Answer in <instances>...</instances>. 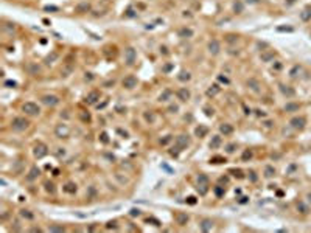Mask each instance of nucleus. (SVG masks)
<instances>
[{
	"label": "nucleus",
	"mask_w": 311,
	"mask_h": 233,
	"mask_svg": "<svg viewBox=\"0 0 311 233\" xmlns=\"http://www.w3.org/2000/svg\"><path fill=\"white\" fill-rule=\"evenodd\" d=\"M30 128V121L23 116H16V118L11 121V129L16 131V132H23Z\"/></svg>",
	"instance_id": "nucleus-1"
},
{
	"label": "nucleus",
	"mask_w": 311,
	"mask_h": 233,
	"mask_svg": "<svg viewBox=\"0 0 311 233\" xmlns=\"http://www.w3.org/2000/svg\"><path fill=\"white\" fill-rule=\"evenodd\" d=\"M22 110H23L27 115H30V116H37L39 113H41V107H39L36 103H33V101L25 103V104L22 106Z\"/></svg>",
	"instance_id": "nucleus-2"
},
{
	"label": "nucleus",
	"mask_w": 311,
	"mask_h": 233,
	"mask_svg": "<svg viewBox=\"0 0 311 233\" xmlns=\"http://www.w3.org/2000/svg\"><path fill=\"white\" fill-rule=\"evenodd\" d=\"M33 154H34L36 159H42L48 154V146L45 143H42V141H37L34 145V148H33Z\"/></svg>",
	"instance_id": "nucleus-3"
},
{
	"label": "nucleus",
	"mask_w": 311,
	"mask_h": 233,
	"mask_svg": "<svg viewBox=\"0 0 311 233\" xmlns=\"http://www.w3.org/2000/svg\"><path fill=\"white\" fill-rule=\"evenodd\" d=\"M55 135H56L58 138H68V137H70V128H68L67 125H64V123L56 125V128H55Z\"/></svg>",
	"instance_id": "nucleus-4"
},
{
	"label": "nucleus",
	"mask_w": 311,
	"mask_h": 233,
	"mask_svg": "<svg viewBox=\"0 0 311 233\" xmlns=\"http://www.w3.org/2000/svg\"><path fill=\"white\" fill-rule=\"evenodd\" d=\"M135 61H137V51H135L132 47H128V48L125 50V62H126L128 65H134Z\"/></svg>",
	"instance_id": "nucleus-5"
},
{
	"label": "nucleus",
	"mask_w": 311,
	"mask_h": 233,
	"mask_svg": "<svg viewBox=\"0 0 311 233\" xmlns=\"http://www.w3.org/2000/svg\"><path fill=\"white\" fill-rule=\"evenodd\" d=\"M123 87L126 89V90H132V89H135L137 87V84H139V80L134 76V75H129V76H126L125 80H123Z\"/></svg>",
	"instance_id": "nucleus-6"
},
{
	"label": "nucleus",
	"mask_w": 311,
	"mask_h": 233,
	"mask_svg": "<svg viewBox=\"0 0 311 233\" xmlns=\"http://www.w3.org/2000/svg\"><path fill=\"white\" fill-rule=\"evenodd\" d=\"M59 101H61V100H59V96H56V95H44V96L41 98V103L45 104V106H50V107L58 106Z\"/></svg>",
	"instance_id": "nucleus-7"
},
{
	"label": "nucleus",
	"mask_w": 311,
	"mask_h": 233,
	"mask_svg": "<svg viewBox=\"0 0 311 233\" xmlns=\"http://www.w3.org/2000/svg\"><path fill=\"white\" fill-rule=\"evenodd\" d=\"M176 146L180 148V151H184L185 148L190 146V137H188L187 134H180V135H177V137H176Z\"/></svg>",
	"instance_id": "nucleus-8"
},
{
	"label": "nucleus",
	"mask_w": 311,
	"mask_h": 233,
	"mask_svg": "<svg viewBox=\"0 0 311 233\" xmlns=\"http://www.w3.org/2000/svg\"><path fill=\"white\" fill-rule=\"evenodd\" d=\"M176 96H177V100H180L182 103H187V101L191 98V92H190L187 87H180V89L176 90Z\"/></svg>",
	"instance_id": "nucleus-9"
},
{
	"label": "nucleus",
	"mask_w": 311,
	"mask_h": 233,
	"mask_svg": "<svg viewBox=\"0 0 311 233\" xmlns=\"http://www.w3.org/2000/svg\"><path fill=\"white\" fill-rule=\"evenodd\" d=\"M209 53L210 55H218L219 53V50H221V44H219V41H218V39H212V41L209 42Z\"/></svg>",
	"instance_id": "nucleus-10"
},
{
	"label": "nucleus",
	"mask_w": 311,
	"mask_h": 233,
	"mask_svg": "<svg viewBox=\"0 0 311 233\" xmlns=\"http://www.w3.org/2000/svg\"><path fill=\"white\" fill-rule=\"evenodd\" d=\"M100 96H101V93H100L98 90H92V92L86 96L84 103H86V104H97L98 100H100Z\"/></svg>",
	"instance_id": "nucleus-11"
},
{
	"label": "nucleus",
	"mask_w": 311,
	"mask_h": 233,
	"mask_svg": "<svg viewBox=\"0 0 311 233\" xmlns=\"http://www.w3.org/2000/svg\"><path fill=\"white\" fill-rule=\"evenodd\" d=\"M174 221H176V224H179V225H187V222H188V215L184 213V211H177V213H174Z\"/></svg>",
	"instance_id": "nucleus-12"
},
{
	"label": "nucleus",
	"mask_w": 311,
	"mask_h": 233,
	"mask_svg": "<svg viewBox=\"0 0 311 233\" xmlns=\"http://www.w3.org/2000/svg\"><path fill=\"white\" fill-rule=\"evenodd\" d=\"M289 123H291V126L294 129H302L305 126V118H303V116H296V118H292Z\"/></svg>",
	"instance_id": "nucleus-13"
},
{
	"label": "nucleus",
	"mask_w": 311,
	"mask_h": 233,
	"mask_svg": "<svg viewBox=\"0 0 311 233\" xmlns=\"http://www.w3.org/2000/svg\"><path fill=\"white\" fill-rule=\"evenodd\" d=\"M177 34H179V37H182V39H190V37H193V30L184 27V28H180V30L177 31Z\"/></svg>",
	"instance_id": "nucleus-14"
},
{
	"label": "nucleus",
	"mask_w": 311,
	"mask_h": 233,
	"mask_svg": "<svg viewBox=\"0 0 311 233\" xmlns=\"http://www.w3.org/2000/svg\"><path fill=\"white\" fill-rule=\"evenodd\" d=\"M219 132L224 134V135H232V134H233V126H232L230 123H222V125L219 126Z\"/></svg>",
	"instance_id": "nucleus-15"
},
{
	"label": "nucleus",
	"mask_w": 311,
	"mask_h": 233,
	"mask_svg": "<svg viewBox=\"0 0 311 233\" xmlns=\"http://www.w3.org/2000/svg\"><path fill=\"white\" fill-rule=\"evenodd\" d=\"M221 143H222L221 135H213L212 140H210V143H209V146H210V149H218L221 146Z\"/></svg>",
	"instance_id": "nucleus-16"
},
{
	"label": "nucleus",
	"mask_w": 311,
	"mask_h": 233,
	"mask_svg": "<svg viewBox=\"0 0 311 233\" xmlns=\"http://www.w3.org/2000/svg\"><path fill=\"white\" fill-rule=\"evenodd\" d=\"M194 134H196V137L202 138V137H205V135L209 134V128H207V126H204V125H199L196 129H194Z\"/></svg>",
	"instance_id": "nucleus-17"
},
{
	"label": "nucleus",
	"mask_w": 311,
	"mask_h": 233,
	"mask_svg": "<svg viewBox=\"0 0 311 233\" xmlns=\"http://www.w3.org/2000/svg\"><path fill=\"white\" fill-rule=\"evenodd\" d=\"M75 11L76 13H80V14H84V13H89L90 11V3H87V2H83V3H80L76 8H75Z\"/></svg>",
	"instance_id": "nucleus-18"
},
{
	"label": "nucleus",
	"mask_w": 311,
	"mask_h": 233,
	"mask_svg": "<svg viewBox=\"0 0 311 233\" xmlns=\"http://www.w3.org/2000/svg\"><path fill=\"white\" fill-rule=\"evenodd\" d=\"M39 174H41V170H39L37 166H33L31 170H30V173H28V176H27V180H34V179H37L39 177Z\"/></svg>",
	"instance_id": "nucleus-19"
},
{
	"label": "nucleus",
	"mask_w": 311,
	"mask_h": 233,
	"mask_svg": "<svg viewBox=\"0 0 311 233\" xmlns=\"http://www.w3.org/2000/svg\"><path fill=\"white\" fill-rule=\"evenodd\" d=\"M219 92H221V87H219L218 84H212V86L207 89V96H210V98H212V96L218 95Z\"/></svg>",
	"instance_id": "nucleus-20"
},
{
	"label": "nucleus",
	"mask_w": 311,
	"mask_h": 233,
	"mask_svg": "<svg viewBox=\"0 0 311 233\" xmlns=\"http://www.w3.org/2000/svg\"><path fill=\"white\" fill-rule=\"evenodd\" d=\"M199 227H201L202 231H210L212 227H213V221L212 219H202V222H201Z\"/></svg>",
	"instance_id": "nucleus-21"
},
{
	"label": "nucleus",
	"mask_w": 311,
	"mask_h": 233,
	"mask_svg": "<svg viewBox=\"0 0 311 233\" xmlns=\"http://www.w3.org/2000/svg\"><path fill=\"white\" fill-rule=\"evenodd\" d=\"M247 87L252 90V92H260V84H258V81L257 80H254V78H251V80L247 81Z\"/></svg>",
	"instance_id": "nucleus-22"
},
{
	"label": "nucleus",
	"mask_w": 311,
	"mask_h": 233,
	"mask_svg": "<svg viewBox=\"0 0 311 233\" xmlns=\"http://www.w3.org/2000/svg\"><path fill=\"white\" fill-rule=\"evenodd\" d=\"M177 80H179L180 83L190 81V80H191V73H190V72H187V70H182V72L179 73V76H177Z\"/></svg>",
	"instance_id": "nucleus-23"
},
{
	"label": "nucleus",
	"mask_w": 311,
	"mask_h": 233,
	"mask_svg": "<svg viewBox=\"0 0 311 233\" xmlns=\"http://www.w3.org/2000/svg\"><path fill=\"white\" fill-rule=\"evenodd\" d=\"M64 191L68 193V194H75V193H76V185H75L73 182H68V183L64 185Z\"/></svg>",
	"instance_id": "nucleus-24"
},
{
	"label": "nucleus",
	"mask_w": 311,
	"mask_h": 233,
	"mask_svg": "<svg viewBox=\"0 0 311 233\" xmlns=\"http://www.w3.org/2000/svg\"><path fill=\"white\" fill-rule=\"evenodd\" d=\"M243 10H244V5H243V2H240V0H237V2L233 3V11H235L237 14H241V13H243Z\"/></svg>",
	"instance_id": "nucleus-25"
},
{
	"label": "nucleus",
	"mask_w": 311,
	"mask_h": 233,
	"mask_svg": "<svg viewBox=\"0 0 311 233\" xmlns=\"http://www.w3.org/2000/svg\"><path fill=\"white\" fill-rule=\"evenodd\" d=\"M280 90H282V93L286 95V96H294V93H296V92H294L292 89H289L288 86H280Z\"/></svg>",
	"instance_id": "nucleus-26"
},
{
	"label": "nucleus",
	"mask_w": 311,
	"mask_h": 233,
	"mask_svg": "<svg viewBox=\"0 0 311 233\" xmlns=\"http://www.w3.org/2000/svg\"><path fill=\"white\" fill-rule=\"evenodd\" d=\"M20 216H22L23 219H28V221L34 219V215H33L30 210H20Z\"/></svg>",
	"instance_id": "nucleus-27"
},
{
	"label": "nucleus",
	"mask_w": 311,
	"mask_h": 233,
	"mask_svg": "<svg viewBox=\"0 0 311 233\" xmlns=\"http://www.w3.org/2000/svg\"><path fill=\"white\" fill-rule=\"evenodd\" d=\"M28 70H30V73H33V75H37L39 72H41V67H39L37 64H34V62H31V64L28 65Z\"/></svg>",
	"instance_id": "nucleus-28"
},
{
	"label": "nucleus",
	"mask_w": 311,
	"mask_h": 233,
	"mask_svg": "<svg viewBox=\"0 0 311 233\" xmlns=\"http://www.w3.org/2000/svg\"><path fill=\"white\" fill-rule=\"evenodd\" d=\"M213 191H215V194H216V196H218V198H222V196H224V193H226L224 186H221V185L215 186V188H213Z\"/></svg>",
	"instance_id": "nucleus-29"
},
{
	"label": "nucleus",
	"mask_w": 311,
	"mask_h": 233,
	"mask_svg": "<svg viewBox=\"0 0 311 233\" xmlns=\"http://www.w3.org/2000/svg\"><path fill=\"white\" fill-rule=\"evenodd\" d=\"M300 17H302V20H309V19H311V8L303 10L302 14H300Z\"/></svg>",
	"instance_id": "nucleus-30"
},
{
	"label": "nucleus",
	"mask_w": 311,
	"mask_h": 233,
	"mask_svg": "<svg viewBox=\"0 0 311 233\" xmlns=\"http://www.w3.org/2000/svg\"><path fill=\"white\" fill-rule=\"evenodd\" d=\"M224 162H226V157H221V155H215V157L210 159V163H215V165H218V163H224Z\"/></svg>",
	"instance_id": "nucleus-31"
},
{
	"label": "nucleus",
	"mask_w": 311,
	"mask_h": 233,
	"mask_svg": "<svg viewBox=\"0 0 311 233\" xmlns=\"http://www.w3.org/2000/svg\"><path fill=\"white\" fill-rule=\"evenodd\" d=\"M276 174V170H274V166H266V170H264V177H272Z\"/></svg>",
	"instance_id": "nucleus-32"
},
{
	"label": "nucleus",
	"mask_w": 311,
	"mask_h": 233,
	"mask_svg": "<svg viewBox=\"0 0 311 233\" xmlns=\"http://www.w3.org/2000/svg\"><path fill=\"white\" fill-rule=\"evenodd\" d=\"M56 59H58V53L53 51L52 55H48V56L45 58V64H53V61H56Z\"/></svg>",
	"instance_id": "nucleus-33"
},
{
	"label": "nucleus",
	"mask_w": 311,
	"mask_h": 233,
	"mask_svg": "<svg viewBox=\"0 0 311 233\" xmlns=\"http://www.w3.org/2000/svg\"><path fill=\"white\" fill-rule=\"evenodd\" d=\"M198 183H201V185H209V177H207L205 174H199V176H198Z\"/></svg>",
	"instance_id": "nucleus-34"
},
{
	"label": "nucleus",
	"mask_w": 311,
	"mask_h": 233,
	"mask_svg": "<svg viewBox=\"0 0 311 233\" xmlns=\"http://www.w3.org/2000/svg\"><path fill=\"white\" fill-rule=\"evenodd\" d=\"M44 186H45V190H47L48 193H52V194L56 191V188H55V183H53V182H45V183H44Z\"/></svg>",
	"instance_id": "nucleus-35"
},
{
	"label": "nucleus",
	"mask_w": 311,
	"mask_h": 233,
	"mask_svg": "<svg viewBox=\"0 0 311 233\" xmlns=\"http://www.w3.org/2000/svg\"><path fill=\"white\" fill-rule=\"evenodd\" d=\"M229 174L235 176V177H238V179H243V177H244V174H243V171H241V170H230V171H229Z\"/></svg>",
	"instance_id": "nucleus-36"
},
{
	"label": "nucleus",
	"mask_w": 311,
	"mask_h": 233,
	"mask_svg": "<svg viewBox=\"0 0 311 233\" xmlns=\"http://www.w3.org/2000/svg\"><path fill=\"white\" fill-rule=\"evenodd\" d=\"M171 96V90H165L164 93H160L159 96V101H168V98Z\"/></svg>",
	"instance_id": "nucleus-37"
},
{
	"label": "nucleus",
	"mask_w": 311,
	"mask_h": 233,
	"mask_svg": "<svg viewBox=\"0 0 311 233\" xmlns=\"http://www.w3.org/2000/svg\"><path fill=\"white\" fill-rule=\"evenodd\" d=\"M285 110H286V112H294V110H299V104H292V103H289V104H286V106H285Z\"/></svg>",
	"instance_id": "nucleus-38"
},
{
	"label": "nucleus",
	"mask_w": 311,
	"mask_h": 233,
	"mask_svg": "<svg viewBox=\"0 0 311 233\" xmlns=\"http://www.w3.org/2000/svg\"><path fill=\"white\" fill-rule=\"evenodd\" d=\"M235 149H237V143H229V145L226 146L227 154H233V152H235Z\"/></svg>",
	"instance_id": "nucleus-39"
},
{
	"label": "nucleus",
	"mask_w": 311,
	"mask_h": 233,
	"mask_svg": "<svg viewBox=\"0 0 311 233\" xmlns=\"http://www.w3.org/2000/svg\"><path fill=\"white\" fill-rule=\"evenodd\" d=\"M145 120L146 121H149V123H154V120H156V116H154V113L152 112H145Z\"/></svg>",
	"instance_id": "nucleus-40"
},
{
	"label": "nucleus",
	"mask_w": 311,
	"mask_h": 233,
	"mask_svg": "<svg viewBox=\"0 0 311 233\" xmlns=\"http://www.w3.org/2000/svg\"><path fill=\"white\" fill-rule=\"evenodd\" d=\"M198 191L202 194V196H204V194L209 191V185H201V183H198Z\"/></svg>",
	"instance_id": "nucleus-41"
},
{
	"label": "nucleus",
	"mask_w": 311,
	"mask_h": 233,
	"mask_svg": "<svg viewBox=\"0 0 311 233\" xmlns=\"http://www.w3.org/2000/svg\"><path fill=\"white\" fill-rule=\"evenodd\" d=\"M179 152H180V148H177V146H174V148L170 149V155H173V157H177Z\"/></svg>",
	"instance_id": "nucleus-42"
},
{
	"label": "nucleus",
	"mask_w": 311,
	"mask_h": 233,
	"mask_svg": "<svg viewBox=\"0 0 311 233\" xmlns=\"http://www.w3.org/2000/svg\"><path fill=\"white\" fill-rule=\"evenodd\" d=\"M204 112H205L207 116H213V113H215L213 107H210V106H205V107H204Z\"/></svg>",
	"instance_id": "nucleus-43"
},
{
	"label": "nucleus",
	"mask_w": 311,
	"mask_h": 233,
	"mask_svg": "<svg viewBox=\"0 0 311 233\" xmlns=\"http://www.w3.org/2000/svg\"><path fill=\"white\" fill-rule=\"evenodd\" d=\"M100 141L104 143V145L109 143V138H107V134H106V132H101V134H100Z\"/></svg>",
	"instance_id": "nucleus-44"
},
{
	"label": "nucleus",
	"mask_w": 311,
	"mask_h": 233,
	"mask_svg": "<svg viewBox=\"0 0 311 233\" xmlns=\"http://www.w3.org/2000/svg\"><path fill=\"white\" fill-rule=\"evenodd\" d=\"M218 81H219V83H224V84H229V83H230L229 78H227V76H222V75H218Z\"/></svg>",
	"instance_id": "nucleus-45"
},
{
	"label": "nucleus",
	"mask_w": 311,
	"mask_h": 233,
	"mask_svg": "<svg viewBox=\"0 0 311 233\" xmlns=\"http://www.w3.org/2000/svg\"><path fill=\"white\" fill-rule=\"evenodd\" d=\"M251 157H252V151H249V149H247V151H244V152H243V160H249Z\"/></svg>",
	"instance_id": "nucleus-46"
},
{
	"label": "nucleus",
	"mask_w": 311,
	"mask_h": 233,
	"mask_svg": "<svg viewBox=\"0 0 311 233\" xmlns=\"http://www.w3.org/2000/svg\"><path fill=\"white\" fill-rule=\"evenodd\" d=\"M106 228H118V227H117V221H109L107 222V225H106Z\"/></svg>",
	"instance_id": "nucleus-47"
},
{
	"label": "nucleus",
	"mask_w": 311,
	"mask_h": 233,
	"mask_svg": "<svg viewBox=\"0 0 311 233\" xmlns=\"http://www.w3.org/2000/svg\"><path fill=\"white\" fill-rule=\"evenodd\" d=\"M297 210H300V213H308V208H306V207H305L302 202L297 205Z\"/></svg>",
	"instance_id": "nucleus-48"
},
{
	"label": "nucleus",
	"mask_w": 311,
	"mask_h": 233,
	"mask_svg": "<svg viewBox=\"0 0 311 233\" xmlns=\"http://www.w3.org/2000/svg\"><path fill=\"white\" fill-rule=\"evenodd\" d=\"M16 86H17L16 81H11V80H10V81H5V87H16Z\"/></svg>",
	"instance_id": "nucleus-49"
},
{
	"label": "nucleus",
	"mask_w": 311,
	"mask_h": 233,
	"mask_svg": "<svg viewBox=\"0 0 311 233\" xmlns=\"http://www.w3.org/2000/svg\"><path fill=\"white\" fill-rule=\"evenodd\" d=\"M187 202H188L190 205H194V204H196V198H194V196H190V198H187Z\"/></svg>",
	"instance_id": "nucleus-50"
},
{
	"label": "nucleus",
	"mask_w": 311,
	"mask_h": 233,
	"mask_svg": "<svg viewBox=\"0 0 311 233\" xmlns=\"http://www.w3.org/2000/svg\"><path fill=\"white\" fill-rule=\"evenodd\" d=\"M125 16H126V17H134V16H135V13H134V10H132V8H129V10L126 11V14H125Z\"/></svg>",
	"instance_id": "nucleus-51"
},
{
	"label": "nucleus",
	"mask_w": 311,
	"mask_h": 233,
	"mask_svg": "<svg viewBox=\"0 0 311 233\" xmlns=\"http://www.w3.org/2000/svg\"><path fill=\"white\" fill-rule=\"evenodd\" d=\"M168 110H170L171 113H176V112L179 110V107H177V106H174V104H171V106L168 107Z\"/></svg>",
	"instance_id": "nucleus-52"
},
{
	"label": "nucleus",
	"mask_w": 311,
	"mask_h": 233,
	"mask_svg": "<svg viewBox=\"0 0 311 233\" xmlns=\"http://www.w3.org/2000/svg\"><path fill=\"white\" fill-rule=\"evenodd\" d=\"M219 183H224V185H227V183H229V177H227V176H222V177H219Z\"/></svg>",
	"instance_id": "nucleus-53"
},
{
	"label": "nucleus",
	"mask_w": 311,
	"mask_h": 233,
	"mask_svg": "<svg viewBox=\"0 0 311 233\" xmlns=\"http://www.w3.org/2000/svg\"><path fill=\"white\" fill-rule=\"evenodd\" d=\"M170 140H171V135H167V137H165L164 140H160V143H162V145H167V143H168Z\"/></svg>",
	"instance_id": "nucleus-54"
},
{
	"label": "nucleus",
	"mask_w": 311,
	"mask_h": 233,
	"mask_svg": "<svg viewBox=\"0 0 311 233\" xmlns=\"http://www.w3.org/2000/svg\"><path fill=\"white\" fill-rule=\"evenodd\" d=\"M52 231H64V227H50Z\"/></svg>",
	"instance_id": "nucleus-55"
},
{
	"label": "nucleus",
	"mask_w": 311,
	"mask_h": 233,
	"mask_svg": "<svg viewBox=\"0 0 311 233\" xmlns=\"http://www.w3.org/2000/svg\"><path fill=\"white\" fill-rule=\"evenodd\" d=\"M227 41H229V42H233V41H237V36H233V34H229V36H227Z\"/></svg>",
	"instance_id": "nucleus-56"
},
{
	"label": "nucleus",
	"mask_w": 311,
	"mask_h": 233,
	"mask_svg": "<svg viewBox=\"0 0 311 233\" xmlns=\"http://www.w3.org/2000/svg\"><path fill=\"white\" fill-rule=\"evenodd\" d=\"M249 177H251V180H252V182H255V180H257V176H255V173H254V171H251V173H249Z\"/></svg>",
	"instance_id": "nucleus-57"
},
{
	"label": "nucleus",
	"mask_w": 311,
	"mask_h": 233,
	"mask_svg": "<svg viewBox=\"0 0 311 233\" xmlns=\"http://www.w3.org/2000/svg\"><path fill=\"white\" fill-rule=\"evenodd\" d=\"M131 215H132V216H139V215H140V210H135V208H132V210H131Z\"/></svg>",
	"instance_id": "nucleus-58"
},
{
	"label": "nucleus",
	"mask_w": 311,
	"mask_h": 233,
	"mask_svg": "<svg viewBox=\"0 0 311 233\" xmlns=\"http://www.w3.org/2000/svg\"><path fill=\"white\" fill-rule=\"evenodd\" d=\"M45 11H58L56 6H45Z\"/></svg>",
	"instance_id": "nucleus-59"
},
{
	"label": "nucleus",
	"mask_w": 311,
	"mask_h": 233,
	"mask_svg": "<svg viewBox=\"0 0 311 233\" xmlns=\"http://www.w3.org/2000/svg\"><path fill=\"white\" fill-rule=\"evenodd\" d=\"M247 199H249V198H246V196H243V198H241V199H240V204H246V202H247Z\"/></svg>",
	"instance_id": "nucleus-60"
},
{
	"label": "nucleus",
	"mask_w": 311,
	"mask_h": 233,
	"mask_svg": "<svg viewBox=\"0 0 311 233\" xmlns=\"http://www.w3.org/2000/svg\"><path fill=\"white\" fill-rule=\"evenodd\" d=\"M247 3H258V0H246Z\"/></svg>",
	"instance_id": "nucleus-61"
},
{
	"label": "nucleus",
	"mask_w": 311,
	"mask_h": 233,
	"mask_svg": "<svg viewBox=\"0 0 311 233\" xmlns=\"http://www.w3.org/2000/svg\"><path fill=\"white\" fill-rule=\"evenodd\" d=\"M286 2H288V3L291 5V3H294V2H296V0H286Z\"/></svg>",
	"instance_id": "nucleus-62"
}]
</instances>
